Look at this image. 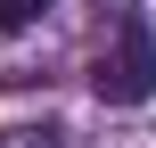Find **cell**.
I'll use <instances>...</instances> for the list:
<instances>
[{
    "label": "cell",
    "mask_w": 156,
    "mask_h": 148,
    "mask_svg": "<svg viewBox=\"0 0 156 148\" xmlns=\"http://www.w3.org/2000/svg\"><path fill=\"white\" fill-rule=\"evenodd\" d=\"M41 8H49V0H0V33H25Z\"/></svg>",
    "instance_id": "7a4b0ae2"
},
{
    "label": "cell",
    "mask_w": 156,
    "mask_h": 148,
    "mask_svg": "<svg viewBox=\"0 0 156 148\" xmlns=\"http://www.w3.org/2000/svg\"><path fill=\"white\" fill-rule=\"evenodd\" d=\"M90 91H99L107 107H140L156 91V33H148V16H123V25H115V41H107L99 66H90Z\"/></svg>",
    "instance_id": "6da1fadb"
}]
</instances>
